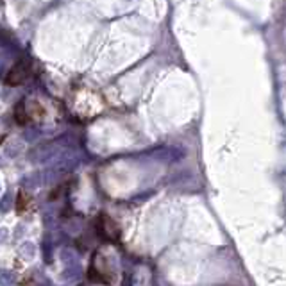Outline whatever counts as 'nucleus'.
<instances>
[{
    "label": "nucleus",
    "mask_w": 286,
    "mask_h": 286,
    "mask_svg": "<svg viewBox=\"0 0 286 286\" xmlns=\"http://www.w3.org/2000/svg\"><path fill=\"white\" fill-rule=\"evenodd\" d=\"M27 70H29V68H27L25 63L23 61L18 63V65H16V66L9 72V75H7V79H5V83L13 84V86H15V84L23 83V81L27 79Z\"/></svg>",
    "instance_id": "1"
}]
</instances>
